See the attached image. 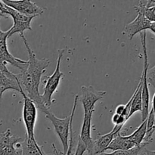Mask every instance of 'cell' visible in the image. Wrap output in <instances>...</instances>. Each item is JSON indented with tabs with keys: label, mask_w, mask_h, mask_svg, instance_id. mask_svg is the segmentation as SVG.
<instances>
[{
	"label": "cell",
	"mask_w": 155,
	"mask_h": 155,
	"mask_svg": "<svg viewBox=\"0 0 155 155\" xmlns=\"http://www.w3.org/2000/svg\"><path fill=\"white\" fill-rule=\"evenodd\" d=\"M20 36L22 38L28 53V65L21 74H16L17 77L23 92L35 103L36 107L39 110L45 114V112L49 109L46 108L42 102L41 94L39 92V86L42 75L45 74L47 68L50 64V61L46 58H36V54L32 50L24 35Z\"/></svg>",
	"instance_id": "obj_1"
},
{
	"label": "cell",
	"mask_w": 155,
	"mask_h": 155,
	"mask_svg": "<svg viewBox=\"0 0 155 155\" xmlns=\"http://www.w3.org/2000/svg\"><path fill=\"white\" fill-rule=\"evenodd\" d=\"M78 98V95H76L75 98H74V107H73L71 114L70 116L64 118V119L57 117L49 110L45 112V117L51 121V123L52 124L53 127L54 128V131H55L56 134L58 135V138L60 139L61 142L62 146H63L64 155L66 154L68 148H69L70 131H71V128L72 127L73 119H74V113H75Z\"/></svg>",
	"instance_id": "obj_2"
},
{
	"label": "cell",
	"mask_w": 155,
	"mask_h": 155,
	"mask_svg": "<svg viewBox=\"0 0 155 155\" xmlns=\"http://www.w3.org/2000/svg\"><path fill=\"white\" fill-rule=\"evenodd\" d=\"M64 51L65 49H61L58 52V57L57 59L55 70H54V73L45 80V85L44 86L43 93L41 95L42 102H43L45 107L48 109H49V107L52 104V96L54 92H56V90H57L58 87L59 86L61 80L62 78L64 77V73H62L60 71L61 59Z\"/></svg>",
	"instance_id": "obj_3"
},
{
	"label": "cell",
	"mask_w": 155,
	"mask_h": 155,
	"mask_svg": "<svg viewBox=\"0 0 155 155\" xmlns=\"http://www.w3.org/2000/svg\"><path fill=\"white\" fill-rule=\"evenodd\" d=\"M141 42L143 48L144 54V66L141 79H142V122L147 119L149 114L150 93L148 89V80H147V72L149 68V63L148 59V51L146 45V32L144 31L140 33Z\"/></svg>",
	"instance_id": "obj_4"
},
{
	"label": "cell",
	"mask_w": 155,
	"mask_h": 155,
	"mask_svg": "<svg viewBox=\"0 0 155 155\" xmlns=\"http://www.w3.org/2000/svg\"><path fill=\"white\" fill-rule=\"evenodd\" d=\"M8 38V31H2L0 29V71H8L7 64L18 68L22 71L27 68L28 65L27 61L21 60L12 55L9 52L7 46V39Z\"/></svg>",
	"instance_id": "obj_5"
},
{
	"label": "cell",
	"mask_w": 155,
	"mask_h": 155,
	"mask_svg": "<svg viewBox=\"0 0 155 155\" xmlns=\"http://www.w3.org/2000/svg\"><path fill=\"white\" fill-rule=\"evenodd\" d=\"M145 5L146 3L144 1H140L137 6H135L137 16L124 28V34L127 35L130 39H133L137 33H141L149 29L151 22L147 19L145 15Z\"/></svg>",
	"instance_id": "obj_6"
},
{
	"label": "cell",
	"mask_w": 155,
	"mask_h": 155,
	"mask_svg": "<svg viewBox=\"0 0 155 155\" xmlns=\"http://www.w3.org/2000/svg\"><path fill=\"white\" fill-rule=\"evenodd\" d=\"M20 93L22 95L24 100L23 106V120L25 125L27 135L30 139H35V125L37 118V107L35 103L26 95L21 89Z\"/></svg>",
	"instance_id": "obj_7"
},
{
	"label": "cell",
	"mask_w": 155,
	"mask_h": 155,
	"mask_svg": "<svg viewBox=\"0 0 155 155\" xmlns=\"http://www.w3.org/2000/svg\"><path fill=\"white\" fill-rule=\"evenodd\" d=\"M20 136H14L10 129L0 134V155H22V142Z\"/></svg>",
	"instance_id": "obj_8"
},
{
	"label": "cell",
	"mask_w": 155,
	"mask_h": 155,
	"mask_svg": "<svg viewBox=\"0 0 155 155\" xmlns=\"http://www.w3.org/2000/svg\"><path fill=\"white\" fill-rule=\"evenodd\" d=\"M5 14L10 15L13 19V26L8 30V37L17 33L20 35H24V32L27 30H32L31 22L33 18L37 17L35 15H23L7 5Z\"/></svg>",
	"instance_id": "obj_9"
},
{
	"label": "cell",
	"mask_w": 155,
	"mask_h": 155,
	"mask_svg": "<svg viewBox=\"0 0 155 155\" xmlns=\"http://www.w3.org/2000/svg\"><path fill=\"white\" fill-rule=\"evenodd\" d=\"M107 92L105 91L97 90L92 86H82L80 101L83 104L84 114L95 111V104L97 101L104 98Z\"/></svg>",
	"instance_id": "obj_10"
},
{
	"label": "cell",
	"mask_w": 155,
	"mask_h": 155,
	"mask_svg": "<svg viewBox=\"0 0 155 155\" xmlns=\"http://www.w3.org/2000/svg\"><path fill=\"white\" fill-rule=\"evenodd\" d=\"M2 2L5 5L23 15L39 16L45 11V8L39 7L30 0H2Z\"/></svg>",
	"instance_id": "obj_11"
},
{
	"label": "cell",
	"mask_w": 155,
	"mask_h": 155,
	"mask_svg": "<svg viewBox=\"0 0 155 155\" xmlns=\"http://www.w3.org/2000/svg\"><path fill=\"white\" fill-rule=\"evenodd\" d=\"M124 126H114L113 130L110 133L104 135H99L95 140L93 142V148H92V154L94 155H99L104 151H107V147L110 145L113 141L115 135L121 131Z\"/></svg>",
	"instance_id": "obj_12"
},
{
	"label": "cell",
	"mask_w": 155,
	"mask_h": 155,
	"mask_svg": "<svg viewBox=\"0 0 155 155\" xmlns=\"http://www.w3.org/2000/svg\"><path fill=\"white\" fill-rule=\"evenodd\" d=\"M93 113L94 111H92L87 114H84L83 125H82L80 135L79 136L80 140L86 146V151L89 154H92V148H93L94 140L91 136V127H92V118Z\"/></svg>",
	"instance_id": "obj_13"
},
{
	"label": "cell",
	"mask_w": 155,
	"mask_h": 155,
	"mask_svg": "<svg viewBox=\"0 0 155 155\" xmlns=\"http://www.w3.org/2000/svg\"><path fill=\"white\" fill-rule=\"evenodd\" d=\"M9 89L21 92V85L17 75L10 71H0V98L2 97V94Z\"/></svg>",
	"instance_id": "obj_14"
},
{
	"label": "cell",
	"mask_w": 155,
	"mask_h": 155,
	"mask_svg": "<svg viewBox=\"0 0 155 155\" xmlns=\"http://www.w3.org/2000/svg\"><path fill=\"white\" fill-rule=\"evenodd\" d=\"M134 147H136V145L129 139L128 136H121L120 132H119L115 135L113 141L110 144V145L107 147V150H110V151H127V150L133 148Z\"/></svg>",
	"instance_id": "obj_15"
},
{
	"label": "cell",
	"mask_w": 155,
	"mask_h": 155,
	"mask_svg": "<svg viewBox=\"0 0 155 155\" xmlns=\"http://www.w3.org/2000/svg\"><path fill=\"white\" fill-rule=\"evenodd\" d=\"M22 155H46L42 146H39L36 139H30L26 135L22 142Z\"/></svg>",
	"instance_id": "obj_16"
},
{
	"label": "cell",
	"mask_w": 155,
	"mask_h": 155,
	"mask_svg": "<svg viewBox=\"0 0 155 155\" xmlns=\"http://www.w3.org/2000/svg\"><path fill=\"white\" fill-rule=\"evenodd\" d=\"M142 110V79L140 78L138 86L136 87L133 93V99L132 101L131 108H130L129 119L136 112L141 111Z\"/></svg>",
	"instance_id": "obj_17"
},
{
	"label": "cell",
	"mask_w": 155,
	"mask_h": 155,
	"mask_svg": "<svg viewBox=\"0 0 155 155\" xmlns=\"http://www.w3.org/2000/svg\"><path fill=\"white\" fill-rule=\"evenodd\" d=\"M146 131L147 120H145L131 135L128 136V137L136 146H139L144 142L145 136H146Z\"/></svg>",
	"instance_id": "obj_18"
},
{
	"label": "cell",
	"mask_w": 155,
	"mask_h": 155,
	"mask_svg": "<svg viewBox=\"0 0 155 155\" xmlns=\"http://www.w3.org/2000/svg\"><path fill=\"white\" fill-rule=\"evenodd\" d=\"M148 142H143L142 145L139 146H136L133 148L127 151H116L111 153H102L99 155H140L142 151L145 148L147 145H149Z\"/></svg>",
	"instance_id": "obj_19"
},
{
	"label": "cell",
	"mask_w": 155,
	"mask_h": 155,
	"mask_svg": "<svg viewBox=\"0 0 155 155\" xmlns=\"http://www.w3.org/2000/svg\"><path fill=\"white\" fill-rule=\"evenodd\" d=\"M111 120L112 122H113V124H115V126H124V124L127 122V120L126 119L125 117L122 116V115L114 114L112 116Z\"/></svg>",
	"instance_id": "obj_20"
},
{
	"label": "cell",
	"mask_w": 155,
	"mask_h": 155,
	"mask_svg": "<svg viewBox=\"0 0 155 155\" xmlns=\"http://www.w3.org/2000/svg\"><path fill=\"white\" fill-rule=\"evenodd\" d=\"M147 80H148V83L151 84L153 87L155 88V65L152 68L148 70Z\"/></svg>",
	"instance_id": "obj_21"
},
{
	"label": "cell",
	"mask_w": 155,
	"mask_h": 155,
	"mask_svg": "<svg viewBox=\"0 0 155 155\" xmlns=\"http://www.w3.org/2000/svg\"><path fill=\"white\" fill-rule=\"evenodd\" d=\"M70 142H69V148H68V151H67L66 154L65 155H71V151H72L73 148V145H74V139H73V131L72 129L70 131Z\"/></svg>",
	"instance_id": "obj_22"
},
{
	"label": "cell",
	"mask_w": 155,
	"mask_h": 155,
	"mask_svg": "<svg viewBox=\"0 0 155 155\" xmlns=\"http://www.w3.org/2000/svg\"><path fill=\"white\" fill-rule=\"evenodd\" d=\"M124 110H125V104H120L116 107L115 110V114L119 115H124Z\"/></svg>",
	"instance_id": "obj_23"
},
{
	"label": "cell",
	"mask_w": 155,
	"mask_h": 155,
	"mask_svg": "<svg viewBox=\"0 0 155 155\" xmlns=\"http://www.w3.org/2000/svg\"><path fill=\"white\" fill-rule=\"evenodd\" d=\"M0 12L3 15H5L6 5L3 3L2 1H0Z\"/></svg>",
	"instance_id": "obj_24"
},
{
	"label": "cell",
	"mask_w": 155,
	"mask_h": 155,
	"mask_svg": "<svg viewBox=\"0 0 155 155\" xmlns=\"http://www.w3.org/2000/svg\"><path fill=\"white\" fill-rule=\"evenodd\" d=\"M148 30H151L153 33H154L155 34V23H151Z\"/></svg>",
	"instance_id": "obj_25"
},
{
	"label": "cell",
	"mask_w": 155,
	"mask_h": 155,
	"mask_svg": "<svg viewBox=\"0 0 155 155\" xmlns=\"http://www.w3.org/2000/svg\"><path fill=\"white\" fill-rule=\"evenodd\" d=\"M145 155H155V151H150V150H145Z\"/></svg>",
	"instance_id": "obj_26"
},
{
	"label": "cell",
	"mask_w": 155,
	"mask_h": 155,
	"mask_svg": "<svg viewBox=\"0 0 155 155\" xmlns=\"http://www.w3.org/2000/svg\"><path fill=\"white\" fill-rule=\"evenodd\" d=\"M152 110L154 112V114L155 117V93L154 95V97H153V99H152Z\"/></svg>",
	"instance_id": "obj_27"
},
{
	"label": "cell",
	"mask_w": 155,
	"mask_h": 155,
	"mask_svg": "<svg viewBox=\"0 0 155 155\" xmlns=\"http://www.w3.org/2000/svg\"><path fill=\"white\" fill-rule=\"evenodd\" d=\"M1 17H5V18H6V16L5 15H3V14H2L1 12H0V18H1Z\"/></svg>",
	"instance_id": "obj_28"
},
{
	"label": "cell",
	"mask_w": 155,
	"mask_h": 155,
	"mask_svg": "<svg viewBox=\"0 0 155 155\" xmlns=\"http://www.w3.org/2000/svg\"><path fill=\"white\" fill-rule=\"evenodd\" d=\"M86 155H94V154H89V153H86Z\"/></svg>",
	"instance_id": "obj_29"
}]
</instances>
